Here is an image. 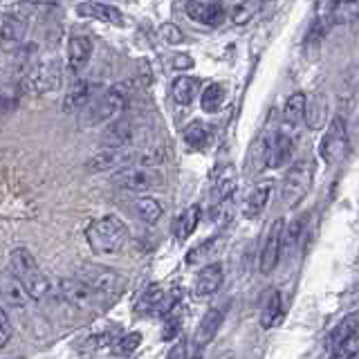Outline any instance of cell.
<instances>
[{
	"label": "cell",
	"instance_id": "30",
	"mask_svg": "<svg viewBox=\"0 0 359 359\" xmlns=\"http://www.w3.org/2000/svg\"><path fill=\"white\" fill-rule=\"evenodd\" d=\"M171 93L177 106H189L191 101L196 99L198 93V79L194 76H177L173 86H171Z\"/></svg>",
	"mask_w": 359,
	"mask_h": 359
},
{
	"label": "cell",
	"instance_id": "33",
	"mask_svg": "<svg viewBox=\"0 0 359 359\" xmlns=\"http://www.w3.org/2000/svg\"><path fill=\"white\" fill-rule=\"evenodd\" d=\"M135 213H137V218L149 222V224H155L157 220L162 218V205L157 202L155 198H140L137 202H135Z\"/></svg>",
	"mask_w": 359,
	"mask_h": 359
},
{
	"label": "cell",
	"instance_id": "13",
	"mask_svg": "<svg viewBox=\"0 0 359 359\" xmlns=\"http://www.w3.org/2000/svg\"><path fill=\"white\" fill-rule=\"evenodd\" d=\"M140 137V123H135L130 117H119L104 133V140L110 144V149H137Z\"/></svg>",
	"mask_w": 359,
	"mask_h": 359
},
{
	"label": "cell",
	"instance_id": "39",
	"mask_svg": "<svg viewBox=\"0 0 359 359\" xmlns=\"http://www.w3.org/2000/svg\"><path fill=\"white\" fill-rule=\"evenodd\" d=\"M357 351H359V334L353 337V339L339 344V346H334L330 359H353L357 355Z\"/></svg>",
	"mask_w": 359,
	"mask_h": 359
},
{
	"label": "cell",
	"instance_id": "1",
	"mask_svg": "<svg viewBox=\"0 0 359 359\" xmlns=\"http://www.w3.org/2000/svg\"><path fill=\"white\" fill-rule=\"evenodd\" d=\"M9 267H11V274L20 280V285L27 290V294L34 301H43L50 297V290H52L50 280L45 278V274L41 272V267L36 263V258L32 256L27 247H16V250H11Z\"/></svg>",
	"mask_w": 359,
	"mask_h": 359
},
{
	"label": "cell",
	"instance_id": "7",
	"mask_svg": "<svg viewBox=\"0 0 359 359\" xmlns=\"http://www.w3.org/2000/svg\"><path fill=\"white\" fill-rule=\"evenodd\" d=\"M56 290H59L61 299L67 303V306H72L76 310H95L101 306V303H108V299H104L99 292H95L90 285H86L83 280H79L76 276L74 278H67V276L59 278Z\"/></svg>",
	"mask_w": 359,
	"mask_h": 359
},
{
	"label": "cell",
	"instance_id": "2",
	"mask_svg": "<svg viewBox=\"0 0 359 359\" xmlns=\"http://www.w3.org/2000/svg\"><path fill=\"white\" fill-rule=\"evenodd\" d=\"M126 238H128V229L123 220H119L117 216L97 218L86 229V241L90 245V250L99 256L117 254L126 245Z\"/></svg>",
	"mask_w": 359,
	"mask_h": 359
},
{
	"label": "cell",
	"instance_id": "5",
	"mask_svg": "<svg viewBox=\"0 0 359 359\" xmlns=\"http://www.w3.org/2000/svg\"><path fill=\"white\" fill-rule=\"evenodd\" d=\"M76 278L83 280L86 285H90L108 301L115 299L123 290V285H126V278H123L117 269L104 267V265H83V267H79Z\"/></svg>",
	"mask_w": 359,
	"mask_h": 359
},
{
	"label": "cell",
	"instance_id": "6",
	"mask_svg": "<svg viewBox=\"0 0 359 359\" xmlns=\"http://www.w3.org/2000/svg\"><path fill=\"white\" fill-rule=\"evenodd\" d=\"M312 175H314V168H312V162L308 160L290 166V171L283 177V184H280V200H283V205L287 209H294L297 205H301V200L308 196V191L312 187Z\"/></svg>",
	"mask_w": 359,
	"mask_h": 359
},
{
	"label": "cell",
	"instance_id": "22",
	"mask_svg": "<svg viewBox=\"0 0 359 359\" xmlns=\"http://www.w3.org/2000/svg\"><path fill=\"white\" fill-rule=\"evenodd\" d=\"M76 11L81 16H90V18H97V20H104L110 22V25H123V16L117 7L112 5H104V3H81L76 5Z\"/></svg>",
	"mask_w": 359,
	"mask_h": 359
},
{
	"label": "cell",
	"instance_id": "42",
	"mask_svg": "<svg viewBox=\"0 0 359 359\" xmlns=\"http://www.w3.org/2000/svg\"><path fill=\"white\" fill-rule=\"evenodd\" d=\"M180 299H182V290L180 287H173L168 294L164 297V303H162V308H160V317H171V314L175 312V308H177V303H180Z\"/></svg>",
	"mask_w": 359,
	"mask_h": 359
},
{
	"label": "cell",
	"instance_id": "9",
	"mask_svg": "<svg viewBox=\"0 0 359 359\" xmlns=\"http://www.w3.org/2000/svg\"><path fill=\"white\" fill-rule=\"evenodd\" d=\"M348 153V128H346V119L337 115L332 121L328 130L323 133V137L319 142V155L321 160L332 166L337 162H341L344 157Z\"/></svg>",
	"mask_w": 359,
	"mask_h": 359
},
{
	"label": "cell",
	"instance_id": "32",
	"mask_svg": "<svg viewBox=\"0 0 359 359\" xmlns=\"http://www.w3.org/2000/svg\"><path fill=\"white\" fill-rule=\"evenodd\" d=\"M323 7L328 9L325 18L332 22H351L359 18V0L357 3H325Z\"/></svg>",
	"mask_w": 359,
	"mask_h": 359
},
{
	"label": "cell",
	"instance_id": "36",
	"mask_svg": "<svg viewBox=\"0 0 359 359\" xmlns=\"http://www.w3.org/2000/svg\"><path fill=\"white\" fill-rule=\"evenodd\" d=\"M325 16H317L312 20V25L308 29V36H306V48L308 50H317L321 41H323V32H325Z\"/></svg>",
	"mask_w": 359,
	"mask_h": 359
},
{
	"label": "cell",
	"instance_id": "46",
	"mask_svg": "<svg viewBox=\"0 0 359 359\" xmlns=\"http://www.w3.org/2000/svg\"><path fill=\"white\" fill-rule=\"evenodd\" d=\"M166 359H187V357H184V344H182V341H177V344L171 348V351H168Z\"/></svg>",
	"mask_w": 359,
	"mask_h": 359
},
{
	"label": "cell",
	"instance_id": "47",
	"mask_svg": "<svg viewBox=\"0 0 359 359\" xmlns=\"http://www.w3.org/2000/svg\"><path fill=\"white\" fill-rule=\"evenodd\" d=\"M173 65H175V67H180V65H187V67H189V65H191V59H187V56H180V59L173 61Z\"/></svg>",
	"mask_w": 359,
	"mask_h": 359
},
{
	"label": "cell",
	"instance_id": "25",
	"mask_svg": "<svg viewBox=\"0 0 359 359\" xmlns=\"http://www.w3.org/2000/svg\"><path fill=\"white\" fill-rule=\"evenodd\" d=\"M236 194V171L229 166L224 168V171L216 177V182H213V189H211V207L213 205H220V202L233 198Z\"/></svg>",
	"mask_w": 359,
	"mask_h": 359
},
{
	"label": "cell",
	"instance_id": "31",
	"mask_svg": "<svg viewBox=\"0 0 359 359\" xmlns=\"http://www.w3.org/2000/svg\"><path fill=\"white\" fill-rule=\"evenodd\" d=\"M285 317V306H283V297H280V292H272V297H269L267 306L263 310V317H261V325L263 328H274Z\"/></svg>",
	"mask_w": 359,
	"mask_h": 359
},
{
	"label": "cell",
	"instance_id": "48",
	"mask_svg": "<svg viewBox=\"0 0 359 359\" xmlns=\"http://www.w3.org/2000/svg\"><path fill=\"white\" fill-rule=\"evenodd\" d=\"M187 359H200V351H196V353H194V355H189V357H187Z\"/></svg>",
	"mask_w": 359,
	"mask_h": 359
},
{
	"label": "cell",
	"instance_id": "12",
	"mask_svg": "<svg viewBox=\"0 0 359 359\" xmlns=\"http://www.w3.org/2000/svg\"><path fill=\"white\" fill-rule=\"evenodd\" d=\"M283 233H285V220L278 218L272 222V227L267 229V236L263 241V250H261V272L263 274H272L274 267L283 252Z\"/></svg>",
	"mask_w": 359,
	"mask_h": 359
},
{
	"label": "cell",
	"instance_id": "8",
	"mask_svg": "<svg viewBox=\"0 0 359 359\" xmlns=\"http://www.w3.org/2000/svg\"><path fill=\"white\" fill-rule=\"evenodd\" d=\"M142 151L140 149H108L93 155L88 160L86 168L90 173H106V171H121V168H128L135 164H142Z\"/></svg>",
	"mask_w": 359,
	"mask_h": 359
},
{
	"label": "cell",
	"instance_id": "40",
	"mask_svg": "<svg viewBox=\"0 0 359 359\" xmlns=\"http://www.w3.org/2000/svg\"><path fill=\"white\" fill-rule=\"evenodd\" d=\"M180 330H182V317L177 312H173L171 317H166L164 325H162V339L164 341H173L177 339Z\"/></svg>",
	"mask_w": 359,
	"mask_h": 359
},
{
	"label": "cell",
	"instance_id": "43",
	"mask_svg": "<svg viewBox=\"0 0 359 359\" xmlns=\"http://www.w3.org/2000/svg\"><path fill=\"white\" fill-rule=\"evenodd\" d=\"M18 106V88L11 86V83H5L3 88V112L7 115L9 110H14Z\"/></svg>",
	"mask_w": 359,
	"mask_h": 359
},
{
	"label": "cell",
	"instance_id": "19",
	"mask_svg": "<svg viewBox=\"0 0 359 359\" xmlns=\"http://www.w3.org/2000/svg\"><path fill=\"white\" fill-rule=\"evenodd\" d=\"M93 56V41L88 36H72L67 41V65L72 72H81Z\"/></svg>",
	"mask_w": 359,
	"mask_h": 359
},
{
	"label": "cell",
	"instance_id": "37",
	"mask_svg": "<svg viewBox=\"0 0 359 359\" xmlns=\"http://www.w3.org/2000/svg\"><path fill=\"white\" fill-rule=\"evenodd\" d=\"M216 247H218V238H209V241H205L200 247H196V250H191V252L187 254V263H189V265H198V263H202L207 256H211L213 252H216Z\"/></svg>",
	"mask_w": 359,
	"mask_h": 359
},
{
	"label": "cell",
	"instance_id": "23",
	"mask_svg": "<svg viewBox=\"0 0 359 359\" xmlns=\"http://www.w3.org/2000/svg\"><path fill=\"white\" fill-rule=\"evenodd\" d=\"M220 325H222V312L218 308L207 310L205 317H202V321H200V325H198V330H196V344H198L200 351L213 339V337L218 334Z\"/></svg>",
	"mask_w": 359,
	"mask_h": 359
},
{
	"label": "cell",
	"instance_id": "35",
	"mask_svg": "<svg viewBox=\"0 0 359 359\" xmlns=\"http://www.w3.org/2000/svg\"><path fill=\"white\" fill-rule=\"evenodd\" d=\"M263 5L261 3H233L231 5V20L236 25H245V22H250L256 11L261 9Z\"/></svg>",
	"mask_w": 359,
	"mask_h": 359
},
{
	"label": "cell",
	"instance_id": "21",
	"mask_svg": "<svg viewBox=\"0 0 359 359\" xmlns=\"http://www.w3.org/2000/svg\"><path fill=\"white\" fill-rule=\"evenodd\" d=\"M164 290L160 285H149L144 292H142V297L137 299V303H135V312L142 314V317H160V308H162V303H164Z\"/></svg>",
	"mask_w": 359,
	"mask_h": 359
},
{
	"label": "cell",
	"instance_id": "16",
	"mask_svg": "<svg viewBox=\"0 0 359 359\" xmlns=\"http://www.w3.org/2000/svg\"><path fill=\"white\" fill-rule=\"evenodd\" d=\"M222 278H224L222 265H220V263H207V265L198 272V276H196L194 294H196L198 299L211 297L213 292H218V287L222 285Z\"/></svg>",
	"mask_w": 359,
	"mask_h": 359
},
{
	"label": "cell",
	"instance_id": "20",
	"mask_svg": "<svg viewBox=\"0 0 359 359\" xmlns=\"http://www.w3.org/2000/svg\"><path fill=\"white\" fill-rule=\"evenodd\" d=\"M0 32H3V45H18L22 39H25L27 32V16L25 14H9L5 11L3 14V22H0Z\"/></svg>",
	"mask_w": 359,
	"mask_h": 359
},
{
	"label": "cell",
	"instance_id": "14",
	"mask_svg": "<svg viewBox=\"0 0 359 359\" xmlns=\"http://www.w3.org/2000/svg\"><path fill=\"white\" fill-rule=\"evenodd\" d=\"M3 301L5 310H16V312H29L34 306V299L27 294V290L20 285V280L14 274H5L3 280Z\"/></svg>",
	"mask_w": 359,
	"mask_h": 359
},
{
	"label": "cell",
	"instance_id": "10",
	"mask_svg": "<svg viewBox=\"0 0 359 359\" xmlns=\"http://www.w3.org/2000/svg\"><path fill=\"white\" fill-rule=\"evenodd\" d=\"M29 93H54V90L61 88V63L56 56H50V59H41L36 63V67L25 76V81Z\"/></svg>",
	"mask_w": 359,
	"mask_h": 359
},
{
	"label": "cell",
	"instance_id": "4",
	"mask_svg": "<svg viewBox=\"0 0 359 359\" xmlns=\"http://www.w3.org/2000/svg\"><path fill=\"white\" fill-rule=\"evenodd\" d=\"M110 182L117 189L130 191V194H146V191L160 189L164 184V175L153 166L135 164V166L121 168V171L112 173Z\"/></svg>",
	"mask_w": 359,
	"mask_h": 359
},
{
	"label": "cell",
	"instance_id": "28",
	"mask_svg": "<svg viewBox=\"0 0 359 359\" xmlns=\"http://www.w3.org/2000/svg\"><path fill=\"white\" fill-rule=\"evenodd\" d=\"M184 142L189 149H196V151H205L209 142H211V128L207 126L205 121H191L189 126L184 128Z\"/></svg>",
	"mask_w": 359,
	"mask_h": 359
},
{
	"label": "cell",
	"instance_id": "18",
	"mask_svg": "<svg viewBox=\"0 0 359 359\" xmlns=\"http://www.w3.org/2000/svg\"><path fill=\"white\" fill-rule=\"evenodd\" d=\"M306 108H308V97L303 93H294L290 95L287 101H285V119H283V128L290 130L292 135H297L299 137V128L303 119H306Z\"/></svg>",
	"mask_w": 359,
	"mask_h": 359
},
{
	"label": "cell",
	"instance_id": "26",
	"mask_svg": "<svg viewBox=\"0 0 359 359\" xmlns=\"http://www.w3.org/2000/svg\"><path fill=\"white\" fill-rule=\"evenodd\" d=\"M198 222H200V207L198 205H191L189 209H184L180 216L175 218L173 222V236H175V241H187L191 233L196 231L198 227Z\"/></svg>",
	"mask_w": 359,
	"mask_h": 359
},
{
	"label": "cell",
	"instance_id": "24",
	"mask_svg": "<svg viewBox=\"0 0 359 359\" xmlns=\"http://www.w3.org/2000/svg\"><path fill=\"white\" fill-rule=\"evenodd\" d=\"M325 119H328V101L319 93L310 95L308 108H306V123L312 130H319L325 126Z\"/></svg>",
	"mask_w": 359,
	"mask_h": 359
},
{
	"label": "cell",
	"instance_id": "34",
	"mask_svg": "<svg viewBox=\"0 0 359 359\" xmlns=\"http://www.w3.org/2000/svg\"><path fill=\"white\" fill-rule=\"evenodd\" d=\"M224 88L220 83H211L209 88H205V93H202V99H200V106L205 112H218L224 104Z\"/></svg>",
	"mask_w": 359,
	"mask_h": 359
},
{
	"label": "cell",
	"instance_id": "11",
	"mask_svg": "<svg viewBox=\"0 0 359 359\" xmlns=\"http://www.w3.org/2000/svg\"><path fill=\"white\" fill-rule=\"evenodd\" d=\"M297 146V135H292L283 126L272 130L265 140V166L269 168H280L287 164L294 155Z\"/></svg>",
	"mask_w": 359,
	"mask_h": 359
},
{
	"label": "cell",
	"instance_id": "17",
	"mask_svg": "<svg viewBox=\"0 0 359 359\" xmlns=\"http://www.w3.org/2000/svg\"><path fill=\"white\" fill-rule=\"evenodd\" d=\"M187 16L207 27H218L224 20V5L222 3H187Z\"/></svg>",
	"mask_w": 359,
	"mask_h": 359
},
{
	"label": "cell",
	"instance_id": "27",
	"mask_svg": "<svg viewBox=\"0 0 359 359\" xmlns=\"http://www.w3.org/2000/svg\"><path fill=\"white\" fill-rule=\"evenodd\" d=\"M269 194H272V184H269V182L267 184H258L250 194V198H247V202H245L243 216L247 220H256L263 213V209L267 207Z\"/></svg>",
	"mask_w": 359,
	"mask_h": 359
},
{
	"label": "cell",
	"instance_id": "41",
	"mask_svg": "<svg viewBox=\"0 0 359 359\" xmlns=\"http://www.w3.org/2000/svg\"><path fill=\"white\" fill-rule=\"evenodd\" d=\"M301 231H303V220L297 218L294 222H290L285 227V233H283V250H292L299 241H301Z\"/></svg>",
	"mask_w": 359,
	"mask_h": 359
},
{
	"label": "cell",
	"instance_id": "3",
	"mask_svg": "<svg viewBox=\"0 0 359 359\" xmlns=\"http://www.w3.org/2000/svg\"><path fill=\"white\" fill-rule=\"evenodd\" d=\"M128 93H130L128 86L123 83H115L112 88H108L106 93H101L81 112V121L86 126H99V123H108V121L112 123L115 119H119L117 115L128 104Z\"/></svg>",
	"mask_w": 359,
	"mask_h": 359
},
{
	"label": "cell",
	"instance_id": "15",
	"mask_svg": "<svg viewBox=\"0 0 359 359\" xmlns=\"http://www.w3.org/2000/svg\"><path fill=\"white\" fill-rule=\"evenodd\" d=\"M99 86L93 83V81H88V79H83V81H76L72 88H70V93L65 95L63 99V110L65 112H74V110H86L93 101L101 95Z\"/></svg>",
	"mask_w": 359,
	"mask_h": 359
},
{
	"label": "cell",
	"instance_id": "38",
	"mask_svg": "<svg viewBox=\"0 0 359 359\" xmlns=\"http://www.w3.org/2000/svg\"><path fill=\"white\" fill-rule=\"evenodd\" d=\"M142 344V332H128V334H121L117 344H115V353L117 355H130L140 348Z\"/></svg>",
	"mask_w": 359,
	"mask_h": 359
},
{
	"label": "cell",
	"instance_id": "45",
	"mask_svg": "<svg viewBox=\"0 0 359 359\" xmlns=\"http://www.w3.org/2000/svg\"><path fill=\"white\" fill-rule=\"evenodd\" d=\"M11 332H14V328H11V323H9V314L5 308H0V348H5L9 344Z\"/></svg>",
	"mask_w": 359,
	"mask_h": 359
},
{
	"label": "cell",
	"instance_id": "29",
	"mask_svg": "<svg viewBox=\"0 0 359 359\" xmlns=\"http://www.w3.org/2000/svg\"><path fill=\"white\" fill-rule=\"evenodd\" d=\"M359 334V314H348V317H344L339 321V325L330 332L328 337V346L334 348V346H339L348 339H353V337Z\"/></svg>",
	"mask_w": 359,
	"mask_h": 359
},
{
	"label": "cell",
	"instance_id": "44",
	"mask_svg": "<svg viewBox=\"0 0 359 359\" xmlns=\"http://www.w3.org/2000/svg\"><path fill=\"white\" fill-rule=\"evenodd\" d=\"M160 36H162L166 43H171V45H177V43H182V41H184L182 32H180V27L173 25V22H164V25L160 27Z\"/></svg>",
	"mask_w": 359,
	"mask_h": 359
}]
</instances>
